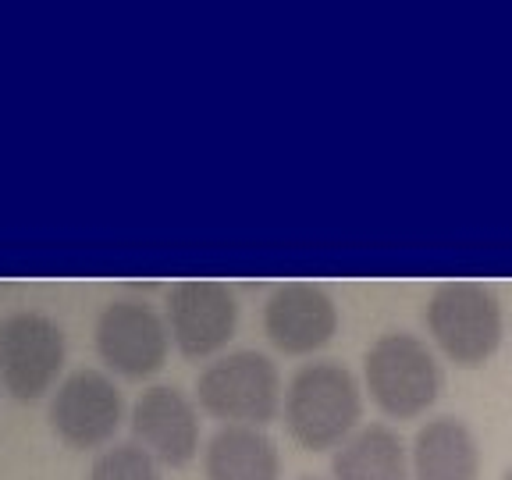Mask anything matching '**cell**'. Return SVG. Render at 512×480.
<instances>
[{
	"label": "cell",
	"mask_w": 512,
	"mask_h": 480,
	"mask_svg": "<svg viewBox=\"0 0 512 480\" xmlns=\"http://www.w3.org/2000/svg\"><path fill=\"white\" fill-rule=\"evenodd\" d=\"M502 480H512V466H509V470L502 473Z\"/></svg>",
	"instance_id": "9a60e30c"
},
{
	"label": "cell",
	"mask_w": 512,
	"mask_h": 480,
	"mask_svg": "<svg viewBox=\"0 0 512 480\" xmlns=\"http://www.w3.org/2000/svg\"><path fill=\"white\" fill-rule=\"evenodd\" d=\"M89 480H164L160 463L139 441H121L104 448L89 466Z\"/></svg>",
	"instance_id": "5bb4252c"
},
{
	"label": "cell",
	"mask_w": 512,
	"mask_h": 480,
	"mask_svg": "<svg viewBox=\"0 0 512 480\" xmlns=\"http://www.w3.org/2000/svg\"><path fill=\"white\" fill-rule=\"evenodd\" d=\"M64 367V331L54 317L18 310L0 320V384L18 402H36Z\"/></svg>",
	"instance_id": "5b68a950"
},
{
	"label": "cell",
	"mask_w": 512,
	"mask_h": 480,
	"mask_svg": "<svg viewBox=\"0 0 512 480\" xmlns=\"http://www.w3.org/2000/svg\"><path fill=\"white\" fill-rule=\"evenodd\" d=\"M100 360L128 381H143L164 370L171 352L168 317L139 299H114L100 310L93 328Z\"/></svg>",
	"instance_id": "8992f818"
},
{
	"label": "cell",
	"mask_w": 512,
	"mask_h": 480,
	"mask_svg": "<svg viewBox=\"0 0 512 480\" xmlns=\"http://www.w3.org/2000/svg\"><path fill=\"white\" fill-rule=\"evenodd\" d=\"M47 416L64 445L86 452V448H104L118 434L125 420V402H121V388L114 384V377H107L104 370L82 367L57 384Z\"/></svg>",
	"instance_id": "52a82bcc"
},
{
	"label": "cell",
	"mask_w": 512,
	"mask_h": 480,
	"mask_svg": "<svg viewBox=\"0 0 512 480\" xmlns=\"http://www.w3.org/2000/svg\"><path fill=\"white\" fill-rule=\"evenodd\" d=\"M335 480H413L409 448L388 424H367L352 434L331 459Z\"/></svg>",
	"instance_id": "4fadbf2b"
},
{
	"label": "cell",
	"mask_w": 512,
	"mask_h": 480,
	"mask_svg": "<svg viewBox=\"0 0 512 480\" xmlns=\"http://www.w3.org/2000/svg\"><path fill=\"white\" fill-rule=\"evenodd\" d=\"M424 324L448 363L477 370L502 349L505 317L495 288L480 281H441L427 296Z\"/></svg>",
	"instance_id": "7a4b0ae2"
},
{
	"label": "cell",
	"mask_w": 512,
	"mask_h": 480,
	"mask_svg": "<svg viewBox=\"0 0 512 480\" xmlns=\"http://www.w3.org/2000/svg\"><path fill=\"white\" fill-rule=\"evenodd\" d=\"M285 431L306 452L342 448L363 420V388L338 360L303 363L285 384Z\"/></svg>",
	"instance_id": "6da1fadb"
},
{
	"label": "cell",
	"mask_w": 512,
	"mask_h": 480,
	"mask_svg": "<svg viewBox=\"0 0 512 480\" xmlns=\"http://www.w3.org/2000/svg\"><path fill=\"white\" fill-rule=\"evenodd\" d=\"M303 480H317V477H303Z\"/></svg>",
	"instance_id": "2e32d148"
},
{
	"label": "cell",
	"mask_w": 512,
	"mask_h": 480,
	"mask_svg": "<svg viewBox=\"0 0 512 480\" xmlns=\"http://www.w3.org/2000/svg\"><path fill=\"white\" fill-rule=\"evenodd\" d=\"M338 306L324 285L288 281L264 303V335L285 356H313L335 338Z\"/></svg>",
	"instance_id": "9c48e42d"
},
{
	"label": "cell",
	"mask_w": 512,
	"mask_h": 480,
	"mask_svg": "<svg viewBox=\"0 0 512 480\" xmlns=\"http://www.w3.org/2000/svg\"><path fill=\"white\" fill-rule=\"evenodd\" d=\"M480 441L473 427L459 416L427 420L409 448L413 480H480Z\"/></svg>",
	"instance_id": "8fae6325"
},
{
	"label": "cell",
	"mask_w": 512,
	"mask_h": 480,
	"mask_svg": "<svg viewBox=\"0 0 512 480\" xmlns=\"http://www.w3.org/2000/svg\"><path fill=\"white\" fill-rule=\"evenodd\" d=\"M239 299L221 281H178L168 292V331L185 360H207L232 342Z\"/></svg>",
	"instance_id": "ba28073f"
},
{
	"label": "cell",
	"mask_w": 512,
	"mask_h": 480,
	"mask_svg": "<svg viewBox=\"0 0 512 480\" xmlns=\"http://www.w3.org/2000/svg\"><path fill=\"white\" fill-rule=\"evenodd\" d=\"M363 384L384 416L416 420L441 399L445 374L424 338L409 331H384L363 356Z\"/></svg>",
	"instance_id": "3957f363"
},
{
	"label": "cell",
	"mask_w": 512,
	"mask_h": 480,
	"mask_svg": "<svg viewBox=\"0 0 512 480\" xmlns=\"http://www.w3.org/2000/svg\"><path fill=\"white\" fill-rule=\"evenodd\" d=\"M196 402L224 427H267L285 402L281 370L267 352H224L196 377Z\"/></svg>",
	"instance_id": "277c9868"
},
{
	"label": "cell",
	"mask_w": 512,
	"mask_h": 480,
	"mask_svg": "<svg viewBox=\"0 0 512 480\" xmlns=\"http://www.w3.org/2000/svg\"><path fill=\"white\" fill-rule=\"evenodd\" d=\"M132 434L160 466H189L200 452V409L175 384H153L132 406Z\"/></svg>",
	"instance_id": "30bf717a"
},
{
	"label": "cell",
	"mask_w": 512,
	"mask_h": 480,
	"mask_svg": "<svg viewBox=\"0 0 512 480\" xmlns=\"http://www.w3.org/2000/svg\"><path fill=\"white\" fill-rule=\"evenodd\" d=\"M207 480H278L281 452L264 427H221L203 448Z\"/></svg>",
	"instance_id": "7c38bea8"
}]
</instances>
